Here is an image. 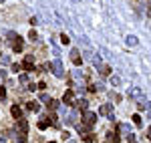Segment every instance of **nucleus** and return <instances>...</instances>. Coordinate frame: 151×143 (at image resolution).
Masks as SVG:
<instances>
[{
	"mask_svg": "<svg viewBox=\"0 0 151 143\" xmlns=\"http://www.w3.org/2000/svg\"><path fill=\"white\" fill-rule=\"evenodd\" d=\"M52 71H55V75L57 77H65V69H63V63H60V59H55L52 60Z\"/></svg>",
	"mask_w": 151,
	"mask_h": 143,
	"instance_id": "f257e3e1",
	"label": "nucleus"
},
{
	"mask_svg": "<svg viewBox=\"0 0 151 143\" xmlns=\"http://www.w3.org/2000/svg\"><path fill=\"white\" fill-rule=\"evenodd\" d=\"M99 113H101V115H107V117H109L111 121L115 119V117H113V105H111V103H105V105H101Z\"/></svg>",
	"mask_w": 151,
	"mask_h": 143,
	"instance_id": "f03ea898",
	"label": "nucleus"
},
{
	"mask_svg": "<svg viewBox=\"0 0 151 143\" xmlns=\"http://www.w3.org/2000/svg\"><path fill=\"white\" fill-rule=\"evenodd\" d=\"M83 119H85V125H87V127H93L95 123H97V115L91 113V111H85V117H83Z\"/></svg>",
	"mask_w": 151,
	"mask_h": 143,
	"instance_id": "7ed1b4c3",
	"label": "nucleus"
},
{
	"mask_svg": "<svg viewBox=\"0 0 151 143\" xmlns=\"http://www.w3.org/2000/svg\"><path fill=\"white\" fill-rule=\"evenodd\" d=\"M32 63H35V57H32V55H26V59H24V63H22V69L24 71H36Z\"/></svg>",
	"mask_w": 151,
	"mask_h": 143,
	"instance_id": "20e7f679",
	"label": "nucleus"
},
{
	"mask_svg": "<svg viewBox=\"0 0 151 143\" xmlns=\"http://www.w3.org/2000/svg\"><path fill=\"white\" fill-rule=\"evenodd\" d=\"M77 117H79V113H77L75 109H70V111H67V119H65V123H67V125H75V123H77Z\"/></svg>",
	"mask_w": 151,
	"mask_h": 143,
	"instance_id": "39448f33",
	"label": "nucleus"
},
{
	"mask_svg": "<svg viewBox=\"0 0 151 143\" xmlns=\"http://www.w3.org/2000/svg\"><path fill=\"white\" fill-rule=\"evenodd\" d=\"M70 60H73V63H75V65H77V67H81V65H83L81 52H79V50H77V48H73V50H70Z\"/></svg>",
	"mask_w": 151,
	"mask_h": 143,
	"instance_id": "423d86ee",
	"label": "nucleus"
},
{
	"mask_svg": "<svg viewBox=\"0 0 151 143\" xmlns=\"http://www.w3.org/2000/svg\"><path fill=\"white\" fill-rule=\"evenodd\" d=\"M10 113H12V117H14V119H22V109L18 107V105H12L10 107Z\"/></svg>",
	"mask_w": 151,
	"mask_h": 143,
	"instance_id": "0eeeda50",
	"label": "nucleus"
},
{
	"mask_svg": "<svg viewBox=\"0 0 151 143\" xmlns=\"http://www.w3.org/2000/svg\"><path fill=\"white\" fill-rule=\"evenodd\" d=\"M137 107H139V109H147V111H149V109H151V103L145 99V97H141V99H137Z\"/></svg>",
	"mask_w": 151,
	"mask_h": 143,
	"instance_id": "6e6552de",
	"label": "nucleus"
},
{
	"mask_svg": "<svg viewBox=\"0 0 151 143\" xmlns=\"http://www.w3.org/2000/svg\"><path fill=\"white\" fill-rule=\"evenodd\" d=\"M73 99H75V93H73V91H67L65 97H63V101H65L67 105H73Z\"/></svg>",
	"mask_w": 151,
	"mask_h": 143,
	"instance_id": "1a4fd4ad",
	"label": "nucleus"
},
{
	"mask_svg": "<svg viewBox=\"0 0 151 143\" xmlns=\"http://www.w3.org/2000/svg\"><path fill=\"white\" fill-rule=\"evenodd\" d=\"M12 50H14V52H20V50H22V40H20V38H16V40L12 42Z\"/></svg>",
	"mask_w": 151,
	"mask_h": 143,
	"instance_id": "9d476101",
	"label": "nucleus"
},
{
	"mask_svg": "<svg viewBox=\"0 0 151 143\" xmlns=\"http://www.w3.org/2000/svg\"><path fill=\"white\" fill-rule=\"evenodd\" d=\"M127 93H129V97H135V99H141V91H139V89H135V87H131V89H129Z\"/></svg>",
	"mask_w": 151,
	"mask_h": 143,
	"instance_id": "9b49d317",
	"label": "nucleus"
},
{
	"mask_svg": "<svg viewBox=\"0 0 151 143\" xmlns=\"http://www.w3.org/2000/svg\"><path fill=\"white\" fill-rule=\"evenodd\" d=\"M125 42H127L129 47H135V45H137V36L129 34V36H127V40H125Z\"/></svg>",
	"mask_w": 151,
	"mask_h": 143,
	"instance_id": "f8f14e48",
	"label": "nucleus"
},
{
	"mask_svg": "<svg viewBox=\"0 0 151 143\" xmlns=\"http://www.w3.org/2000/svg\"><path fill=\"white\" fill-rule=\"evenodd\" d=\"M77 105H79L83 111H87V109H89V101H87V99H81V101H77Z\"/></svg>",
	"mask_w": 151,
	"mask_h": 143,
	"instance_id": "ddd939ff",
	"label": "nucleus"
},
{
	"mask_svg": "<svg viewBox=\"0 0 151 143\" xmlns=\"http://www.w3.org/2000/svg\"><path fill=\"white\" fill-rule=\"evenodd\" d=\"M26 109H28V111H38V103H36V101H30V103L26 105Z\"/></svg>",
	"mask_w": 151,
	"mask_h": 143,
	"instance_id": "4468645a",
	"label": "nucleus"
},
{
	"mask_svg": "<svg viewBox=\"0 0 151 143\" xmlns=\"http://www.w3.org/2000/svg\"><path fill=\"white\" fill-rule=\"evenodd\" d=\"M47 119H48V123H50V125H55V127H58V121H57V115H48Z\"/></svg>",
	"mask_w": 151,
	"mask_h": 143,
	"instance_id": "2eb2a0df",
	"label": "nucleus"
},
{
	"mask_svg": "<svg viewBox=\"0 0 151 143\" xmlns=\"http://www.w3.org/2000/svg\"><path fill=\"white\" fill-rule=\"evenodd\" d=\"M48 109H50V111H57V109H58V101L50 99V103H48Z\"/></svg>",
	"mask_w": 151,
	"mask_h": 143,
	"instance_id": "dca6fc26",
	"label": "nucleus"
},
{
	"mask_svg": "<svg viewBox=\"0 0 151 143\" xmlns=\"http://www.w3.org/2000/svg\"><path fill=\"white\" fill-rule=\"evenodd\" d=\"M99 73H101V75H111V67H101Z\"/></svg>",
	"mask_w": 151,
	"mask_h": 143,
	"instance_id": "f3484780",
	"label": "nucleus"
},
{
	"mask_svg": "<svg viewBox=\"0 0 151 143\" xmlns=\"http://www.w3.org/2000/svg\"><path fill=\"white\" fill-rule=\"evenodd\" d=\"M45 119H47V117H45ZM48 125H50V123H48V119L47 121H40V123H38V129H47Z\"/></svg>",
	"mask_w": 151,
	"mask_h": 143,
	"instance_id": "a211bd4d",
	"label": "nucleus"
},
{
	"mask_svg": "<svg viewBox=\"0 0 151 143\" xmlns=\"http://www.w3.org/2000/svg\"><path fill=\"white\" fill-rule=\"evenodd\" d=\"M93 65L97 67V69H101V67H103V65H101V59H99V57H93Z\"/></svg>",
	"mask_w": 151,
	"mask_h": 143,
	"instance_id": "6ab92c4d",
	"label": "nucleus"
},
{
	"mask_svg": "<svg viewBox=\"0 0 151 143\" xmlns=\"http://www.w3.org/2000/svg\"><path fill=\"white\" fill-rule=\"evenodd\" d=\"M133 123H135L137 127H141V117L139 115H133Z\"/></svg>",
	"mask_w": 151,
	"mask_h": 143,
	"instance_id": "aec40b11",
	"label": "nucleus"
},
{
	"mask_svg": "<svg viewBox=\"0 0 151 143\" xmlns=\"http://www.w3.org/2000/svg\"><path fill=\"white\" fill-rule=\"evenodd\" d=\"M16 141H18V143H26V135H24V133H20V135L16 137Z\"/></svg>",
	"mask_w": 151,
	"mask_h": 143,
	"instance_id": "412c9836",
	"label": "nucleus"
},
{
	"mask_svg": "<svg viewBox=\"0 0 151 143\" xmlns=\"http://www.w3.org/2000/svg\"><path fill=\"white\" fill-rule=\"evenodd\" d=\"M60 40H63V45H69V34H60Z\"/></svg>",
	"mask_w": 151,
	"mask_h": 143,
	"instance_id": "4be33fe9",
	"label": "nucleus"
},
{
	"mask_svg": "<svg viewBox=\"0 0 151 143\" xmlns=\"http://www.w3.org/2000/svg\"><path fill=\"white\" fill-rule=\"evenodd\" d=\"M111 83L117 87V85H121V79H119V77H111Z\"/></svg>",
	"mask_w": 151,
	"mask_h": 143,
	"instance_id": "5701e85b",
	"label": "nucleus"
},
{
	"mask_svg": "<svg viewBox=\"0 0 151 143\" xmlns=\"http://www.w3.org/2000/svg\"><path fill=\"white\" fill-rule=\"evenodd\" d=\"M4 97H6V89L0 87V101H4Z\"/></svg>",
	"mask_w": 151,
	"mask_h": 143,
	"instance_id": "b1692460",
	"label": "nucleus"
},
{
	"mask_svg": "<svg viewBox=\"0 0 151 143\" xmlns=\"http://www.w3.org/2000/svg\"><path fill=\"white\" fill-rule=\"evenodd\" d=\"M73 77H75V79H77V81H81V79H83L81 71H75V73H73Z\"/></svg>",
	"mask_w": 151,
	"mask_h": 143,
	"instance_id": "393cba45",
	"label": "nucleus"
},
{
	"mask_svg": "<svg viewBox=\"0 0 151 143\" xmlns=\"http://www.w3.org/2000/svg\"><path fill=\"white\" fill-rule=\"evenodd\" d=\"M20 83H22V85L28 83V75H20Z\"/></svg>",
	"mask_w": 151,
	"mask_h": 143,
	"instance_id": "a878e982",
	"label": "nucleus"
},
{
	"mask_svg": "<svg viewBox=\"0 0 151 143\" xmlns=\"http://www.w3.org/2000/svg\"><path fill=\"white\" fill-rule=\"evenodd\" d=\"M40 101H45V103H47V105H48V103H50V99H48V95H45V93H42V95H40Z\"/></svg>",
	"mask_w": 151,
	"mask_h": 143,
	"instance_id": "bb28decb",
	"label": "nucleus"
},
{
	"mask_svg": "<svg viewBox=\"0 0 151 143\" xmlns=\"http://www.w3.org/2000/svg\"><path fill=\"white\" fill-rule=\"evenodd\" d=\"M0 63H2V65H8L10 59H8V57H0Z\"/></svg>",
	"mask_w": 151,
	"mask_h": 143,
	"instance_id": "cd10ccee",
	"label": "nucleus"
},
{
	"mask_svg": "<svg viewBox=\"0 0 151 143\" xmlns=\"http://www.w3.org/2000/svg\"><path fill=\"white\" fill-rule=\"evenodd\" d=\"M28 36H30V40H36V38H38V36H36V32H35V30H30V34H28Z\"/></svg>",
	"mask_w": 151,
	"mask_h": 143,
	"instance_id": "c85d7f7f",
	"label": "nucleus"
},
{
	"mask_svg": "<svg viewBox=\"0 0 151 143\" xmlns=\"http://www.w3.org/2000/svg\"><path fill=\"white\" fill-rule=\"evenodd\" d=\"M129 143H137L135 141V135H129Z\"/></svg>",
	"mask_w": 151,
	"mask_h": 143,
	"instance_id": "c756f323",
	"label": "nucleus"
},
{
	"mask_svg": "<svg viewBox=\"0 0 151 143\" xmlns=\"http://www.w3.org/2000/svg\"><path fill=\"white\" fill-rule=\"evenodd\" d=\"M147 139L151 141V127H149V131H147Z\"/></svg>",
	"mask_w": 151,
	"mask_h": 143,
	"instance_id": "7c9ffc66",
	"label": "nucleus"
},
{
	"mask_svg": "<svg viewBox=\"0 0 151 143\" xmlns=\"http://www.w3.org/2000/svg\"><path fill=\"white\" fill-rule=\"evenodd\" d=\"M147 6H149V10H151V0H149V2H147Z\"/></svg>",
	"mask_w": 151,
	"mask_h": 143,
	"instance_id": "2f4dec72",
	"label": "nucleus"
},
{
	"mask_svg": "<svg viewBox=\"0 0 151 143\" xmlns=\"http://www.w3.org/2000/svg\"><path fill=\"white\" fill-rule=\"evenodd\" d=\"M48 143H55V141H48Z\"/></svg>",
	"mask_w": 151,
	"mask_h": 143,
	"instance_id": "473e14b6",
	"label": "nucleus"
},
{
	"mask_svg": "<svg viewBox=\"0 0 151 143\" xmlns=\"http://www.w3.org/2000/svg\"><path fill=\"white\" fill-rule=\"evenodd\" d=\"M69 143H75V141H69Z\"/></svg>",
	"mask_w": 151,
	"mask_h": 143,
	"instance_id": "72a5a7b5",
	"label": "nucleus"
}]
</instances>
